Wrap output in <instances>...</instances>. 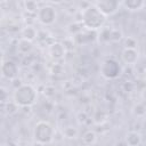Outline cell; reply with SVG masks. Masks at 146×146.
<instances>
[{
    "label": "cell",
    "mask_w": 146,
    "mask_h": 146,
    "mask_svg": "<svg viewBox=\"0 0 146 146\" xmlns=\"http://www.w3.org/2000/svg\"><path fill=\"white\" fill-rule=\"evenodd\" d=\"M1 75L7 80H14L18 75V66L13 60H2L1 63Z\"/></svg>",
    "instance_id": "52a82bcc"
},
{
    "label": "cell",
    "mask_w": 146,
    "mask_h": 146,
    "mask_svg": "<svg viewBox=\"0 0 146 146\" xmlns=\"http://www.w3.org/2000/svg\"><path fill=\"white\" fill-rule=\"evenodd\" d=\"M21 34H22V38H23V39H26V40H29V41H33V40L38 36V31L35 30L34 26H32V25H26V26H24V27L22 29Z\"/></svg>",
    "instance_id": "4fadbf2b"
},
{
    "label": "cell",
    "mask_w": 146,
    "mask_h": 146,
    "mask_svg": "<svg viewBox=\"0 0 146 146\" xmlns=\"http://www.w3.org/2000/svg\"><path fill=\"white\" fill-rule=\"evenodd\" d=\"M123 43H124V48H132V49H137L136 47H137V40L135 39V38H132V36H127L125 39H124V41H123Z\"/></svg>",
    "instance_id": "ac0fdd59"
},
{
    "label": "cell",
    "mask_w": 146,
    "mask_h": 146,
    "mask_svg": "<svg viewBox=\"0 0 146 146\" xmlns=\"http://www.w3.org/2000/svg\"><path fill=\"white\" fill-rule=\"evenodd\" d=\"M144 146H146V143H145V145H144Z\"/></svg>",
    "instance_id": "7402d4cb"
},
{
    "label": "cell",
    "mask_w": 146,
    "mask_h": 146,
    "mask_svg": "<svg viewBox=\"0 0 146 146\" xmlns=\"http://www.w3.org/2000/svg\"><path fill=\"white\" fill-rule=\"evenodd\" d=\"M36 19L42 25H46V26L52 25L57 19V11L55 7H52L51 5L41 6L36 14Z\"/></svg>",
    "instance_id": "5b68a950"
},
{
    "label": "cell",
    "mask_w": 146,
    "mask_h": 146,
    "mask_svg": "<svg viewBox=\"0 0 146 146\" xmlns=\"http://www.w3.org/2000/svg\"><path fill=\"white\" fill-rule=\"evenodd\" d=\"M23 6H24V9H25L26 11L31 13V14H38V11H39V9H40L39 5H38L35 1H33V0L24 1Z\"/></svg>",
    "instance_id": "9a60e30c"
},
{
    "label": "cell",
    "mask_w": 146,
    "mask_h": 146,
    "mask_svg": "<svg viewBox=\"0 0 146 146\" xmlns=\"http://www.w3.org/2000/svg\"><path fill=\"white\" fill-rule=\"evenodd\" d=\"M94 5L107 17V16H112L115 13H117L119 8L121 7V2L116 1V0H99L94 2Z\"/></svg>",
    "instance_id": "8992f818"
},
{
    "label": "cell",
    "mask_w": 146,
    "mask_h": 146,
    "mask_svg": "<svg viewBox=\"0 0 146 146\" xmlns=\"http://www.w3.org/2000/svg\"><path fill=\"white\" fill-rule=\"evenodd\" d=\"M38 98V91L36 89L27 83L18 86L14 94H13V100L19 106V107H30L33 104H35Z\"/></svg>",
    "instance_id": "7a4b0ae2"
},
{
    "label": "cell",
    "mask_w": 146,
    "mask_h": 146,
    "mask_svg": "<svg viewBox=\"0 0 146 146\" xmlns=\"http://www.w3.org/2000/svg\"><path fill=\"white\" fill-rule=\"evenodd\" d=\"M139 57V52L137 49H132V48H123L122 52H121V59L124 64L127 65H133L137 63Z\"/></svg>",
    "instance_id": "ba28073f"
},
{
    "label": "cell",
    "mask_w": 146,
    "mask_h": 146,
    "mask_svg": "<svg viewBox=\"0 0 146 146\" xmlns=\"http://www.w3.org/2000/svg\"><path fill=\"white\" fill-rule=\"evenodd\" d=\"M55 136L54 127L44 120H41L35 123L33 128V139L39 145H46L52 141Z\"/></svg>",
    "instance_id": "3957f363"
},
{
    "label": "cell",
    "mask_w": 146,
    "mask_h": 146,
    "mask_svg": "<svg viewBox=\"0 0 146 146\" xmlns=\"http://www.w3.org/2000/svg\"><path fill=\"white\" fill-rule=\"evenodd\" d=\"M106 16L94 5L89 3L81 11V23L89 31H98L104 27Z\"/></svg>",
    "instance_id": "6da1fadb"
},
{
    "label": "cell",
    "mask_w": 146,
    "mask_h": 146,
    "mask_svg": "<svg viewBox=\"0 0 146 146\" xmlns=\"http://www.w3.org/2000/svg\"><path fill=\"white\" fill-rule=\"evenodd\" d=\"M32 49H33V42H32V41H29V40L23 39V38H21V39L18 40L17 50H18L21 54L27 55V54H30V52L32 51Z\"/></svg>",
    "instance_id": "7c38bea8"
},
{
    "label": "cell",
    "mask_w": 146,
    "mask_h": 146,
    "mask_svg": "<svg viewBox=\"0 0 146 146\" xmlns=\"http://www.w3.org/2000/svg\"><path fill=\"white\" fill-rule=\"evenodd\" d=\"M63 135H64L66 138L73 139V138H76V137H78V130H76V128H74V127H66V128L63 130Z\"/></svg>",
    "instance_id": "2e32d148"
},
{
    "label": "cell",
    "mask_w": 146,
    "mask_h": 146,
    "mask_svg": "<svg viewBox=\"0 0 146 146\" xmlns=\"http://www.w3.org/2000/svg\"><path fill=\"white\" fill-rule=\"evenodd\" d=\"M100 74L107 79H116L121 74V66L114 58H106L100 64Z\"/></svg>",
    "instance_id": "277c9868"
},
{
    "label": "cell",
    "mask_w": 146,
    "mask_h": 146,
    "mask_svg": "<svg viewBox=\"0 0 146 146\" xmlns=\"http://www.w3.org/2000/svg\"><path fill=\"white\" fill-rule=\"evenodd\" d=\"M121 39H122V32L116 29H112L111 30V41H119Z\"/></svg>",
    "instance_id": "ffe728a7"
},
{
    "label": "cell",
    "mask_w": 146,
    "mask_h": 146,
    "mask_svg": "<svg viewBox=\"0 0 146 146\" xmlns=\"http://www.w3.org/2000/svg\"><path fill=\"white\" fill-rule=\"evenodd\" d=\"M18 105L14 102V100H11V102H7L6 103V113L7 114H14V113H16L17 112V110H18Z\"/></svg>",
    "instance_id": "e0dca14e"
},
{
    "label": "cell",
    "mask_w": 146,
    "mask_h": 146,
    "mask_svg": "<svg viewBox=\"0 0 146 146\" xmlns=\"http://www.w3.org/2000/svg\"><path fill=\"white\" fill-rule=\"evenodd\" d=\"M125 143L128 146H139L141 144V135L137 131H129L125 135Z\"/></svg>",
    "instance_id": "8fae6325"
},
{
    "label": "cell",
    "mask_w": 146,
    "mask_h": 146,
    "mask_svg": "<svg viewBox=\"0 0 146 146\" xmlns=\"http://www.w3.org/2000/svg\"><path fill=\"white\" fill-rule=\"evenodd\" d=\"M1 102H2L3 104L7 103V100H6V90H5L3 88H1Z\"/></svg>",
    "instance_id": "44dd1931"
},
{
    "label": "cell",
    "mask_w": 146,
    "mask_h": 146,
    "mask_svg": "<svg viewBox=\"0 0 146 146\" xmlns=\"http://www.w3.org/2000/svg\"><path fill=\"white\" fill-rule=\"evenodd\" d=\"M133 113L137 116H143V115L146 114V108H145V106L143 104H137L133 107Z\"/></svg>",
    "instance_id": "d6986e66"
},
{
    "label": "cell",
    "mask_w": 146,
    "mask_h": 146,
    "mask_svg": "<svg viewBox=\"0 0 146 146\" xmlns=\"http://www.w3.org/2000/svg\"><path fill=\"white\" fill-rule=\"evenodd\" d=\"M48 54L52 59H62L65 55V46L62 42L55 41L48 47Z\"/></svg>",
    "instance_id": "9c48e42d"
},
{
    "label": "cell",
    "mask_w": 146,
    "mask_h": 146,
    "mask_svg": "<svg viewBox=\"0 0 146 146\" xmlns=\"http://www.w3.org/2000/svg\"><path fill=\"white\" fill-rule=\"evenodd\" d=\"M121 6H123L125 9L130 11H137L145 6V1L144 0H124L121 2Z\"/></svg>",
    "instance_id": "30bf717a"
},
{
    "label": "cell",
    "mask_w": 146,
    "mask_h": 146,
    "mask_svg": "<svg viewBox=\"0 0 146 146\" xmlns=\"http://www.w3.org/2000/svg\"><path fill=\"white\" fill-rule=\"evenodd\" d=\"M82 143L87 146H92L97 141V135L94 130H86L82 133Z\"/></svg>",
    "instance_id": "5bb4252c"
}]
</instances>
